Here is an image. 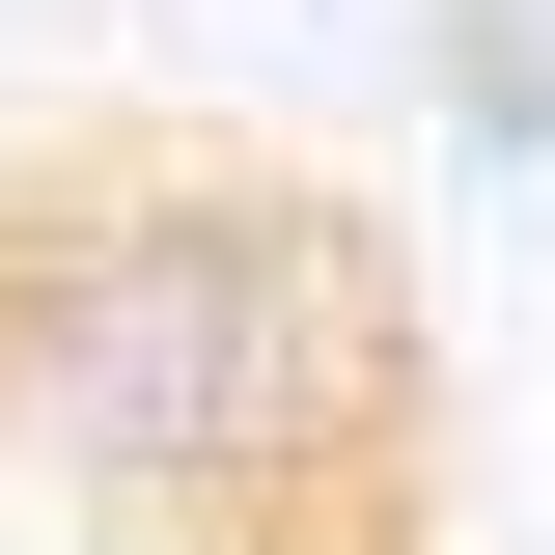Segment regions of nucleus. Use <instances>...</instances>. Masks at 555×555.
Segmentation results:
<instances>
[{"label": "nucleus", "mask_w": 555, "mask_h": 555, "mask_svg": "<svg viewBox=\"0 0 555 555\" xmlns=\"http://www.w3.org/2000/svg\"><path fill=\"white\" fill-rule=\"evenodd\" d=\"M334 389H361V278L278 195H83V222L0 250V416L83 444V473H139V500L306 473Z\"/></svg>", "instance_id": "f257e3e1"}]
</instances>
